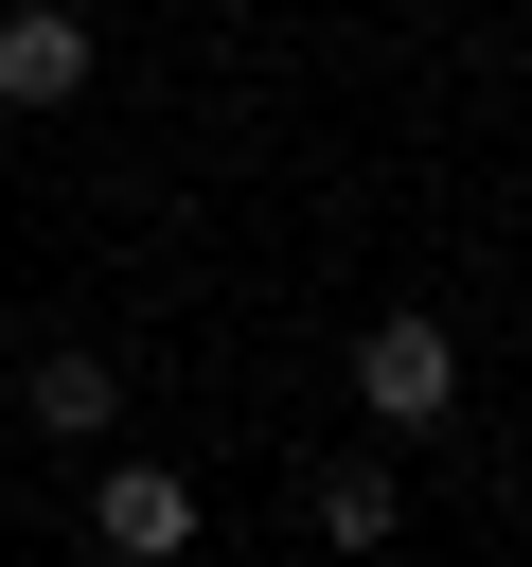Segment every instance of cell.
Returning a JSON list of instances; mask_svg holds the SVG:
<instances>
[{
  "label": "cell",
  "instance_id": "1",
  "mask_svg": "<svg viewBox=\"0 0 532 567\" xmlns=\"http://www.w3.org/2000/svg\"><path fill=\"white\" fill-rule=\"evenodd\" d=\"M355 408H372L390 443H408V425H443V408H461V337H443L426 301H390V319L355 337Z\"/></svg>",
  "mask_w": 532,
  "mask_h": 567
},
{
  "label": "cell",
  "instance_id": "5",
  "mask_svg": "<svg viewBox=\"0 0 532 567\" xmlns=\"http://www.w3.org/2000/svg\"><path fill=\"white\" fill-rule=\"evenodd\" d=\"M319 532H337V549H390V461H337V478H319Z\"/></svg>",
  "mask_w": 532,
  "mask_h": 567
},
{
  "label": "cell",
  "instance_id": "2",
  "mask_svg": "<svg viewBox=\"0 0 532 567\" xmlns=\"http://www.w3.org/2000/svg\"><path fill=\"white\" fill-rule=\"evenodd\" d=\"M89 514H106V549H124V567H177V549H195V478H177V461H106V496H89Z\"/></svg>",
  "mask_w": 532,
  "mask_h": 567
},
{
  "label": "cell",
  "instance_id": "3",
  "mask_svg": "<svg viewBox=\"0 0 532 567\" xmlns=\"http://www.w3.org/2000/svg\"><path fill=\"white\" fill-rule=\"evenodd\" d=\"M71 89H89V18L71 0H18L0 18V106H71Z\"/></svg>",
  "mask_w": 532,
  "mask_h": 567
},
{
  "label": "cell",
  "instance_id": "4",
  "mask_svg": "<svg viewBox=\"0 0 532 567\" xmlns=\"http://www.w3.org/2000/svg\"><path fill=\"white\" fill-rule=\"evenodd\" d=\"M35 425H53V443H106V425H124L106 354H35Z\"/></svg>",
  "mask_w": 532,
  "mask_h": 567
}]
</instances>
